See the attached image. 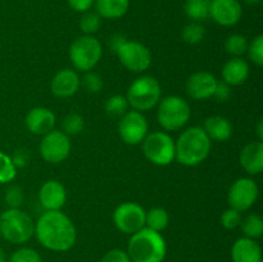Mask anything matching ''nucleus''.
I'll list each match as a JSON object with an SVG mask.
<instances>
[{
	"instance_id": "1",
	"label": "nucleus",
	"mask_w": 263,
	"mask_h": 262,
	"mask_svg": "<svg viewBox=\"0 0 263 262\" xmlns=\"http://www.w3.org/2000/svg\"><path fill=\"white\" fill-rule=\"evenodd\" d=\"M36 239L51 252H67L76 244L77 231L71 218L62 211H46L35 223Z\"/></svg>"
},
{
	"instance_id": "2",
	"label": "nucleus",
	"mask_w": 263,
	"mask_h": 262,
	"mask_svg": "<svg viewBox=\"0 0 263 262\" xmlns=\"http://www.w3.org/2000/svg\"><path fill=\"white\" fill-rule=\"evenodd\" d=\"M212 141L203 127L193 126L185 130L175 143V158L184 166H197L210 154Z\"/></svg>"
},
{
	"instance_id": "3",
	"label": "nucleus",
	"mask_w": 263,
	"mask_h": 262,
	"mask_svg": "<svg viewBox=\"0 0 263 262\" xmlns=\"http://www.w3.org/2000/svg\"><path fill=\"white\" fill-rule=\"evenodd\" d=\"M126 252L131 262H163L167 254V244L161 233L143 228L131 234Z\"/></svg>"
},
{
	"instance_id": "4",
	"label": "nucleus",
	"mask_w": 263,
	"mask_h": 262,
	"mask_svg": "<svg viewBox=\"0 0 263 262\" xmlns=\"http://www.w3.org/2000/svg\"><path fill=\"white\" fill-rule=\"evenodd\" d=\"M35 234V222L20 208H9L0 215V235L12 244H23Z\"/></svg>"
},
{
	"instance_id": "5",
	"label": "nucleus",
	"mask_w": 263,
	"mask_h": 262,
	"mask_svg": "<svg viewBox=\"0 0 263 262\" xmlns=\"http://www.w3.org/2000/svg\"><path fill=\"white\" fill-rule=\"evenodd\" d=\"M161 85L154 77L141 76L130 85L126 99L134 110L144 112L156 107L161 100Z\"/></svg>"
},
{
	"instance_id": "6",
	"label": "nucleus",
	"mask_w": 263,
	"mask_h": 262,
	"mask_svg": "<svg viewBox=\"0 0 263 262\" xmlns=\"http://www.w3.org/2000/svg\"><path fill=\"white\" fill-rule=\"evenodd\" d=\"M192 110L185 99L177 95L167 97L159 103L157 120L158 123L167 131H176L184 127L190 120Z\"/></svg>"
},
{
	"instance_id": "7",
	"label": "nucleus",
	"mask_w": 263,
	"mask_h": 262,
	"mask_svg": "<svg viewBox=\"0 0 263 262\" xmlns=\"http://www.w3.org/2000/svg\"><path fill=\"white\" fill-rule=\"evenodd\" d=\"M103 55L102 44L91 35L77 38L69 46V59L76 69L87 72L94 68Z\"/></svg>"
},
{
	"instance_id": "8",
	"label": "nucleus",
	"mask_w": 263,
	"mask_h": 262,
	"mask_svg": "<svg viewBox=\"0 0 263 262\" xmlns=\"http://www.w3.org/2000/svg\"><path fill=\"white\" fill-rule=\"evenodd\" d=\"M143 152L152 163L167 166L175 159V141L168 134L154 131L143 140Z\"/></svg>"
},
{
	"instance_id": "9",
	"label": "nucleus",
	"mask_w": 263,
	"mask_h": 262,
	"mask_svg": "<svg viewBox=\"0 0 263 262\" xmlns=\"http://www.w3.org/2000/svg\"><path fill=\"white\" fill-rule=\"evenodd\" d=\"M113 222L122 233L134 234L145 228V211L138 203L125 202L115 210Z\"/></svg>"
},
{
	"instance_id": "10",
	"label": "nucleus",
	"mask_w": 263,
	"mask_h": 262,
	"mask_svg": "<svg viewBox=\"0 0 263 262\" xmlns=\"http://www.w3.org/2000/svg\"><path fill=\"white\" fill-rule=\"evenodd\" d=\"M69 152L71 140L63 131L51 130L40 143V154L48 163H61L69 156Z\"/></svg>"
},
{
	"instance_id": "11",
	"label": "nucleus",
	"mask_w": 263,
	"mask_h": 262,
	"mask_svg": "<svg viewBox=\"0 0 263 262\" xmlns=\"http://www.w3.org/2000/svg\"><path fill=\"white\" fill-rule=\"evenodd\" d=\"M121 63L133 72H144L152 63L149 49L138 41L126 40L116 51Z\"/></svg>"
},
{
	"instance_id": "12",
	"label": "nucleus",
	"mask_w": 263,
	"mask_h": 262,
	"mask_svg": "<svg viewBox=\"0 0 263 262\" xmlns=\"http://www.w3.org/2000/svg\"><path fill=\"white\" fill-rule=\"evenodd\" d=\"M118 134L126 144L136 145L143 143L148 135V121L138 110H127L118 123Z\"/></svg>"
},
{
	"instance_id": "13",
	"label": "nucleus",
	"mask_w": 263,
	"mask_h": 262,
	"mask_svg": "<svg viewBox=\"0 0 263 262\" xmlns=\"http://www.w3.org/2000/svg\"><path fill=\"white\" fill-rule=\"evenodd\" d=\"M258 194L259 190L256 182L248 177H241L230 186L228 194L229 204L230 208L243 212L256 203Z\"/></svg>"
},
{
	"instance_id": "14",
	"label": "nucleus",
	"mask_w": 263,
	"mask_h": 262,
	"mask_svg": "<svg viewBox=\"0 0 263 262\" xmlns=\"http://www.w3.org/2000/svg\"><path fill=\"white\" fill-rule=\"evenodd\" d=\"M243 8L239 0H211L210 17L221 26H234L240 21Z\"/></svg>"
},
{
	"instance_id": "15",
	"label": "nucleus",
	"mask_w": 263,
	"mask_h": 262,
	"mask_svg": "<svg viewBox=\"0 0 263 262\" xmlns=\"http://www.w3.org/2000/svg\"><path fill=\"white\" fill-rule=\"evenodd\" d=\"M217 80L212 73L205 71L195 72L186 81V92L195 100H204L213 97Z\"/></svg>"
},
{
	"instance_id": "16",
	"label": "nucleus",
	"mask_w": 263,
	"mask_h": 262,
	"mask_svg": "<svg viewBox=\"0 0 263 262\" xmlns=\"http://www.w3.org/2000/svg\"><path fill=\"white\" fill-rule=\"evenodd\" d=\"M81 85L79 73L73 69L64 68L57 72L50 84V90L57 98H69L76 94Z\"/></svg>"
},
{
	"instance_id": "17",
	"label": "nucleus",
	"mask_w": 263,
	"mask_h": 262,
	"mask_svg": "<svg viewBox=\"0 0 263 262\" xmlns=\"http://www.w3.org/2000/svg\"><path fill=\"white\" fill-rule=\"evenodd\" d=\"M67 199V193L63 185L57 180L44 182L39 192V200L46 211H61Z\"/></svg>"
},
{
	"instance_id": "18",
	"label": "nucleus",
	"mask_w": 263,
	"mask_h": 262,
	"mask_svg": "<svg viewBox=\"0 0 263 262\" xmlns=\"http://www.w3.org/2000/svg\"><path fill=\"white\" fill-rule=\"evenodd\" d=\"M26 126L35 135H45L54 130L55 116L45 107H35L26 116Z\"/></svg>"
},
{
	"instance_id": "19",
	"label": "nucleus",
	"mask_w": 263,
	"mask_h": 262,
	"mask_svg": "<svg viewBox=\"0 0 263 262\" xmlns=\"http://www.w3.org/2000/svg\"><path fill=\"white\" fill-rule=\"evenodd\" d=\"M240 164L249 175H258L263 170V143L261 140L247 144L240 152Z\"/></svg>"
},
{
	"instance_id": "20",
	"label": "nucleus",
	"mask_w": 263,
	"mask_h": 262,
	"mask_svg": "<svg viewBox=\"0 0 263 262\" xmlns=\"http://www.w3.org/2000/svg\"><path fill=\"white\" fill-rule=\"evenodd\" d=\"M233 262H262V251L254 239L240 238L231 248Z\"/></svg>"
},
{
	"instance_id": "21",
	"label": "nucleus",
	"mask_w": 263,
	"mask_h": 262,
	"mask_svg": "<svg viewBox=\"0 0 263 262\" xmlns=\"http://www.w3.org/2000/svg\"><path fill=\"white\" fill-rule=\"evenodd\" d=\"M249 76V66L244 59L231 58L222 68V79L230 86L244 84Z\"/></svg>"
},
{
	"instance_id": "22",
	"label": "nucleus",
	"mask_w": 263,
	"mask_h": 262,
	"mask_svg": "<svg viewBox=\"0 0 263 262\" xmlns=\"http://www.w3.org/2000/svg\"><path fill=\"white\" fill-rule=\"evenodd\" d=\"M203 130L211 140L225 141L233 135V126L228 118L222 116H211L204 121Z\"/></svg>"
},
{
	"instance_id": "23",
	"label": "nucleus",
	"mask_w": 263,
	"mask_h": 262,
	"mask_svg": "<svg viewBox=\"0 0 263 262\" xmlns=\"http://www.w3.org/2000/svg\"><path fill=\"white\" fill-rule=\"evenodd\" d=\"M97 13L102 18L117 20L123 17L130 8V0H95Z\"/></svg>"
},
{
	"instance_id": "24",
	"label": "nucleus",
	"mask_w": 263,
	"mask_h": 262,
	"mask_svg": "<svg viewBox=\"0 0 263 262\" xmlns=\"http://www.w3.org/2000/svg\"><path fill=\"white\" fill-rule=\"evenodd\" d=\"M211 0H186L184 10L187 17L194 22H200L210 18Z\"/></svg>"
},
{
	"instance_id": "25",
	"label": "nucleus",
	"mask_w": 263,
	"mask_h": 262,
	"mask_svg": "<svg viewBox=\"0 0 263 262\" xmlns=\"http://www.w3.org/2000/svg\"><path fill=\"white\" fill-rule=\"evenodd\" d=\"M168 222L170 216L164 208L156 207L145 212V228L161 233L162 230H164L168 226Z\"/></svg>"
},
{
	"instance_id": "26",
	"label": "nucleus",
	"mask_w": 263,
	"mask_h": 262,
	"mask_svg": "<svg viewBox=\"0 0 263 262\" xmlns=\"http://www.w3.org/2000/svg\"><path fill=\"white\" fill-rule=\"evenodd\" d=\"M246 238L257 239L263 234V220L257 213H251L240 222Z\"/></svg>"
},
{
	"instance_id": "27",
	"label": "nucleus",
	"mask_w": 263,
	"mask_h": 262,
	"mask_svg": "<svg viewBox=\"0 0 263 262\" xmlns=\"http://www.w3.org/2000/svg\"><path fill=\"white\" fill-rule=\"evenodd\" d=\"M105 112L108 116L120 118L128 110V102L123 95H113L105 102Z\"/></svg>"
},
{
	"instance_id": "28",
	"label": "nucleus",
	"mask_w": 263,
	"mask_h": 262,
	"mask_svg": "<svg viewBox=\"0 0 263 262\" xmlns=\"http://www.w3.org/2000/svg\"><path fill=\"white\" fill-rule=\"evenodd\" d=\"M225 48L226 51L234 58H240V55H243L248 49V40L240 33H234L226 39Z\"/></svg>"
},
{
	"instance_id": "29",
	"label": "nucleus",
	"mask_w": 263,
	"mask_h": 262,
	"mask_svg": "<svg viewBox=\"0 0 263 262\" xmlns=\"http://www.w3.org/2000/svg\"><path fill=\"white\" fill-rule=\"evenodd\" d=\"M85 127V120L79 113H69L62 121V128L66 135H77L82 133Z\"/></svg>"
},
{
	"instance_id": "30",
	"label": "nucleus",
	"mask_w": 263,
	"mask_h": 262,
	"mask_svg": "<svg viewBox=\"0 0 263 262\" xmlns=\"http://www.w3.org/2000/svg\"><path fill=\"white\" fill-rule=\"evenodd\" d=\"M205 30L199 22H192L184 27L181 32V38L185 43L190 44V45H195L199 44L200 41L204 39Z\"/></svg>"
},
{
	"instance_id": "31",
	"label": "nucleus",
	"mask_w": 263,
	"mask_h": 262,
	"mask_svg": "<svg viewBox=\"0 0 263 262\" xmlns=\"http://www.w3.org/2000/svg\"><path fill=\"white\" fill-rule=\"evenodd\" d=\"M17 176V167L13 163L12 158L0 152V184H7L14 180Z\"/></svg>"
},
{
	"instance_id": "32",
	"label": "nucleus",
	"mask_w": 263,
	"mask_h": 262,
	"mask_svg": "<svg viewBox=\"0 0 263 262\" xmlns=\"http://www.w3.org/2000/svg\"><path fill=\"white\" fill-rule=\"evenodd\" d=\"M100 15L97 12H85L80 21V28L85 35H92L99 30L102 25Z\"/></svg>"
},
{
	"instance_id": "33",
	"label": "nucleus",
	"mask_w": 263,
	"mask_h": 262,
	"mask_svg": "<svg viewBox=\"0 0 263 262\" xmlns=\"http://www.w3.org/2000/svg\"><path fill=\"white\" fill-rule=\"evenodd\" d=\"M8 262H43L40 253L33 248L22 247L10 254Z\"/></svg>"
},
{
	"instance_id": "34",
	"label": "nucleus",
	"mask_w": 263,
	"mask_h": 262,
	"mask_svg": "<svg viewBox=\"0 0 263 262\" xmlns=\"http://www.w3.org/2000/svg\"><path fill=\"white\" fill-rule=\"evenodd\" d=\"M4 200L9 208H20L25 200V193L18 185H12L5 190Z\"/></svg>"
},
{
	"instance_id": "35",
	"label": "nucleus",
	"mask_w": 263,
	"mask_h": 262,
	"mask_svg": "<svg viewBox=\"0 0 263 262\" xmlns=\"http://www.w3.org/2000/svg\"><path fill=\"white\" fill-rule=\"evenodd\" d=\"M82 86L85 87V90H87L89 92H92V94H97V92H100L103 89V80L102 77L98 73L91 71L85 72L84 77L81 80Z\"/></svg>"
},
{
	"instance_id": "36",
	"label": "nucleus",
	"mask_w": 263,
	"mask_h": 262,
	"mask_svg": "<svg viewBox=\"0 0 263 262\" xmlns=\"http://www.w3.org/2000/svg\"><path fill=\"white\" fill-rule=\"evenodd\" d=\"M249 54V58L257 66H263V36L258 35L253 39L251 44H248L247 49Z\"/></svg>"
},
{
	"instance_id": "37",
	"label": "nucleus",
	"mask_w": 263,
	"mask_h": 262,
	"mask_svg": "<svg viewBox=\"0 0 263 262\" xmlns=\"http://www.w3.org/2000/svg\"><path fill=\"white\" fill-rule=\"evenodd\" d=\"M241 222V215L239 211L234 210V208H229L225 212L221 215V223H222L223 228L229 229H235L240 225Z\"/></svg>"
},
{
	"instance_id": "38",
	"label": "nucleus",
	"mask_w": 263,
	"mask_h": 262,
	"mask_svg": "<svg viewBox=\"0 0 263 262\" xmlns=\"http://www.w3.org/2000/svg\"><path fill=\"white\" fill-rule=\"evenodd\" d=\"M100 262H131L127 252L122 249H110L102 257Z\"/></svg>"
},
{
	"instance_id": "39",
	"label": "nucleus",
	"mask_w": 263,
	"mask_h": 262,
	"mask_svg": "<svg viewBox=\"0 0 263 262\" xmlns=\"http://www.w3.org/2000/svg\"><path fill=\"white\" fill-rule=\"evenodd\" d=\"M213 97L221 103H225L230 99L231 97V89H230V85H228L226 82L217 81V85H216V89L215 92H213Z\"/></svg>"
},
{
	"instance_id": "40",
	"label": "nucleus",
	"mask_w": 263,
	"mask_h": 262,
	"mask_svg": "<svg viewBox=\"0 0 263 262\" xmlns=\"http://www.w3.org/2000/svg\"><path fill=\"white\" fill-rule=\"evenodd\" d=\"M94 2L95 0H68V4L76 12L85 13L89 12L90 8L94 5Z\"/></svg>"
},
{
	"instance_id": "41",
	"label": "nucleus",
	"mask_w": 263,
	"mask_h": 262,
	"mask_svg": "<svg viewBox=\"0 0 263 262\" xmlns=\"http://www.w3.org/2000/svg\"><path fill=\"white\" fill-rule=\"evenodd\" d=\"M28 159H30L28 151H22V149H20V151H15L12 161L15 167H23L28 163Z\"/></svg>"
},
{
	"instance_id": "42",
	"label": "nucleus",
	"mask_w": 263,
	"mask_h": 262,
	"mask_svg": "<svg viewBox=\"0 0 263 262\" xmlns=\"http://www.w3.org/2000/svg\"><path fill=\"white\" fill-rule=\"evenodd\" d=\"M125 41H126L125 36L120 35V33H115V35L110 36L109 41H108V45L110 46V49H112L113 51H117L118 48H120Z\"/></svg>"
},
{
	"instance_id": "43",
	"label": "nucleus",
	"mask_w": 263,
	"mask_h": 262,
	"mask_svg": "<svg viewBox=\"0 0 263 262\" xmlns=\"http://www.w3.org/2000/svg\"><path fill=\"white\" fill-rule=\"evenodd\" d=\"M257 134H258V139H259V140H262V139H263V122H262V121H259V122H258V127H257Z\"/></svg>"
},
{
	"instance_id": "44",
	"label": "nucleus",
	"mask_w": 263,
	"mask_h": 262,
	"mask_svg": "<svg viewBox=\"0 0 263 262\" xmlns=\"http://www.w3.org/2000/svg\"><path fill=\"white\" fill-rule=\"evenodd\" d=\"M0 262H7V254L2 247H0Z\"/></svg>"
},
{
	"instance_id": "45",
	"label": "nucleus",
	"mask_w": 263,
	"mask_h": 262,
	"mask_svg": "<svg viewBox=\"0 0 263 262\" xmlns=\"http://www.w3.org/2000/svg\"><path fill=\"white\" fill-rule=\"evenodd\" d=\"M244 2H247L248 4H257V3H259L261 0H244Z\"/></svg>"
}]
</instances>
